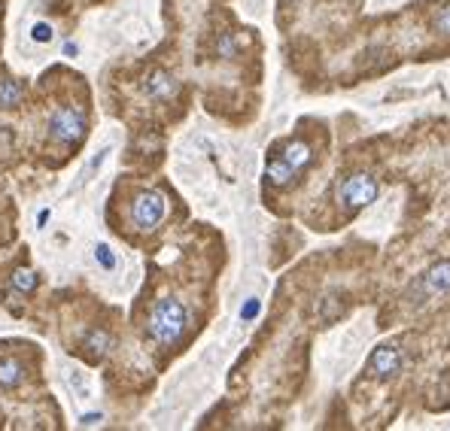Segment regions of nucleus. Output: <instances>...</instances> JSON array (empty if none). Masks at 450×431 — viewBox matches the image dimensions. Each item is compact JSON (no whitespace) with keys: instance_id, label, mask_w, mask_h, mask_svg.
<instances>
[{"instance_id":"nucleus-1","label":"nucleus","mask_w":450,"mask_h":431,"mask_svg":"<svg viewBox=\"0 0 450 431\" xmlns=\"http://www.w3.org/2000/svg\"><path fill=\"white\" fill-rule=\"evenodd\" d=\"M189 328V310L177 298H162L152 304L150 319H146V337L155 346H174Z\"/></svg>"},{"instance_id":"nucleus-2","label":"nucleus","mask_w":450,"mask_h":431,"mask_svg":"<svg viewBox=\"0 0 450 431\" xmlns=\"http://www.w3.org/2000/svg\"><path fill=\"white\" fill-rule=\"evenodd\" d=\"M88 131V119L80 107L73 104H58L52 110V116L46 119V137L52 146H64V149H73L80 146Z\"/></svg>"},{"instance_id":"nucleus-3","label":"nucleus","mask_w":450,"mask_h":431,"mask_svg":"<svg viewBox=\"0 0 450 431\" xmlns=\"http://www.w3.org/2000/svg\"><path fill=\"white\" fill-rule=\"evenodd\" d=\"M438 294H450V262H435L426 274H420L414 280L411 289H408V298L414 304L438 298Z\"/></svg>"},{"instance_id":"nucleus-4","label":"nucleus","mask_w":450,"mask_h":431,"mask_svg":"<svg viewBox=\"0 0 450 431\" xmlns=\"http://www.w3.org/2000/svg\"><path fill=\"white\" fill-rule=\"evenodd\" d=\"M377 198V179L371 174H350L338 186V201L347 210H362Z\"/></svg>"},{"instance_id":"nucleus-5","label":"nucleus","mask_w":450,"mask_h":431,"mask_svg":"<svg viewBox=\"0 0 450 431\" xmlns=\"http://www.w3.org/2000/svg\"><path fill=\"white\" fill-rule=\"evenodd\" d=\"M164 216H167V201L162 191H140L131 201V222L140 231H152L155 225L164 222Z\"/></svg>"},{"instance_id":"nucleus-6","label":"nucleus","mask_w":450,"mask_h":431,"mask_svg":"<svg viewBox=\"0 0 450 431\" xmlns=\"http://www.w3.org/2000/svg\"><path fill=\"white\" fill-rule=\"evenodd\" d=\"M402 365H404L402 349H396L392 344H380V346L371 349V356L365 361V373L375 380H389L402 371Z\"/></svg>"},{"instance_id":"nucleus-7","label":"nucleus","mask_w":450,"mask_h":431,"mask_svg":"<svg viewBox=\"0 0 450 431\" xmlns=\"http://www.w3.org/2000/svg\"><path fill=\"white\" fill-rule=\"evenodd\" d=\"M28 380V361L0 346V389H19Z\"/></svg>"},{"instance_id":"nucleus-8","label":"nucleus","mask_w":450,"mask_h":431,"mask_svg":"<svg viewBox=\"0 0 450 431\" xmlns=\"http://www.w3.org/2000/svg\"><path fill=\"white\" fill-rule=\"evenodd\" d=\"M140 88H143V95H150L152 100H171V97L179 92V83H177V79L167 73V70L155 67V70L146 73V79H143Z\"/></svg>"},{"instance_id":"nucleus-9","label":"nucleus","mask_w":450,"mask_h":431,"mask_svg":"<svg viewBox=\"0 0 450 431\" xmlns=\"http://www.w3.org/2000/svg\"><path fill=\"white\" fill-rule=\"evenodd\" d=\"M295 174H298V170L292 167L283 155H280V158H277V155L268 158V164H265V179H268L271 186H280V188H286V186L295 183Z\"/></svg>"},{"instance_id":"nucleus-10","label":"nucleus","mask_w":450,"mask_h":431,"mask_svg":"<svg viewBox=\"0 0 450 431\" xmlns=\"http://www.w3.org/2000/svg\"><path fill=\"white\" fill-rule=\"evenodd\" d=\"M21 100H25V85H21V79L0 70V110H16V107H21Z\"/></svg>"},{"instance_id":"nucleus-11","label":"nucleus","mask_w":450,"mask_h":431,"mask_svg":"<svg viewBox=\"0 0 450 431\" xmlns=\"http://www.w3.org/2000/svg\"><path fill=\"white\" fill-rule=\"evenodd\" d=\"M112 344H116V340H112V334H107L104 328H92V331L83 337V353L92 358V361H98V358H104V356L110 353Z\"/></svg>"},{"instance_id":"nucleus-12","label":"nucleus","mask_w":450,"mask_h":431,"mask_svg":"<svg viewBox=\"0 0 450 431\" xmlns=\"http://www.w3.org/2000/svg\"><path fill=\"white\" fill-rule=\"evenodd\" d=\"M280 155H283L295 170H305V167L313 164V149L305 140H286L283 149H280Z\"/></svg>"},{"instance_id":"nucleus-13","label":"nucleus","mask_w":450,"mask_h":431,"mask_svg":"<svg viewBox=\"0 0 450 431\" xmlns=\"http://www.w3.org/2000/svg\"><path fill=\"white\" fill-rule=\"evenodd\" d=\"M216 58H222V61H231L234 55L241 52V40H238V33H231V31H225V33H219L216 37Z\"/></svg>"},{"instance_id":"nucleus-14","label":"nucleus","mask_w":450,"mask_h":431,"mask_svg":"<svg viewBox=\"0 0 450 431\" xmlns=\"http://www.w3.org/2000/svg\"><path fill=\"white\" fill-rule=\"evenodd\" d=\"M344 316V301L338 298V294H325V298L320 301V319L323 322H335Z\"/></svg>"},{"instance_id":"nucleus-15","label":"nucleus","mask_w":450,"mask_h":431,"mask_svg":"<svg viewBox=\"0 0 450 431\" xmlns=\"http://www.w3.org/2000/svg\"><path fill=\"white\" fill-rule=\"evenodd\" d=\"M13 286L19 292H31L33 286H37V274H33L31 267H19L16 274H13Z\"/></svg>"},{"instance_id":"nucleus-16","label":"nucleus","mask_w":450,"mask_h":431,"mask_svg":"<svg viewBox=\"0 0 450 431\" xmlns=\"http://www.w3.org/2000/svg\"><path fill=\"white\" fill-rule=\"evenodd\" d=\"M432 31L441 33V37H450V6H441L432 18Z\"/></svg>"},{"instance_id":"nucleus-17","label":"nucleus","mask_w":450,"mask_h":431,"mask_svg":"<svg viewBox=\"0 0 450 431\" xmlns=\"http://www.w3.org/2000/svg\"><path fill=\"white\" fill-rule=\"evenodd\" d=\"M95 255H98V262H100V267H104V270L116 267V255H112V249H110L107 243H100V246L95 249Z\"/></svg>"},{"instance_id":"nucleus-18","label":"nucleus","mask_w":450,"mask_h":431,"mask_svg":"<svg viewBox=\"0 0 450 431\" xmlns=\"http://www.w3.org/2000/svg\"><path fill=\"white\" fill-rule=\"evenodd\" d=\"M258 310H262V304H258V298H246L244 310H241V319H244V322H250L253 316H258Z\"/></svg>"},{"instance_id":"nucleus-19","label":"nucleus","mask_w":450,"mask_h":431,"mask_svg":"<svg viewBox=\"0 0 450 431\" xmlns=\"http://www.w3.org/2000/svg\"><path fill=\"white\" fill-rule=\"evenodd\" d=\"M33 40H40V43L52 40V28L49 25H37V28H33Z\"/></svg>"}]
</instances>
